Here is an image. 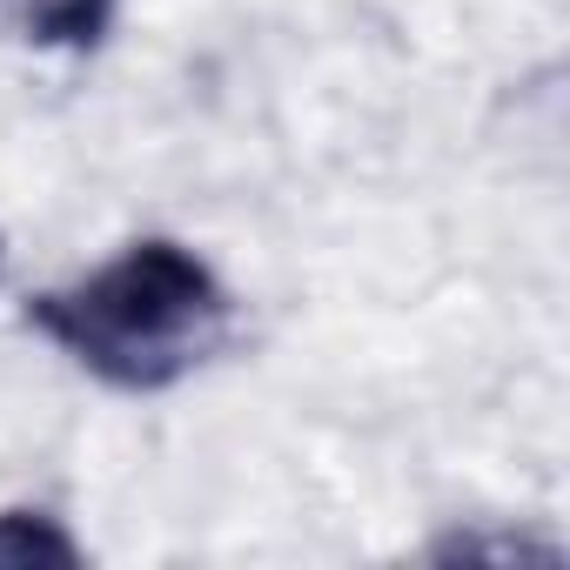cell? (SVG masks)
I'll return each mask as SVG.
<instances>
[{
    "mask_svg": "<svg viewBox=\"0 0 570 570\" xmlns=\"http://www.w3.org/2000/svg\"><path fill=\"white\" fill-rule=\"evenodd\" d=\"M28 323L108 390L155 396L235 336V296L188 242L141 235L68 289H41Z\"/></svg>",
    "mask_w": 570,
    "mask_h": 570,
    "instance_id": "6da1fadb",
    "label": "cell"
},
{
    "mask_svg": "<svg viewBox=\"0 0 570 570\" xmlns=\"http://www.w3.org/2000/svg\"><path fill=\"white\" fill-rule=\"evenodd\" d=\"M0 21L35 48H101L115 28V0H0Z\"/></svg>",
    "mask_w": 570,
    "mask_h": 570,
    "instance_id": "7a4b0ae2",
    "label": "cell"
},
{
    "mask_svg": "<svg viewBox=\"0 0 570 570\" xmlns=\"http://www.w3.org/2000/svg\"><path fill=\"white\" fill-rule=\"evenodd\" d=\"M0 563L8 570H75L81 543L48 510H0Z\"/></svg>",
    "mask_w": 570,
    "mask_h": 570,
    "instance_id": "3957f363",
    "label": "cell"
}]
</instances>
